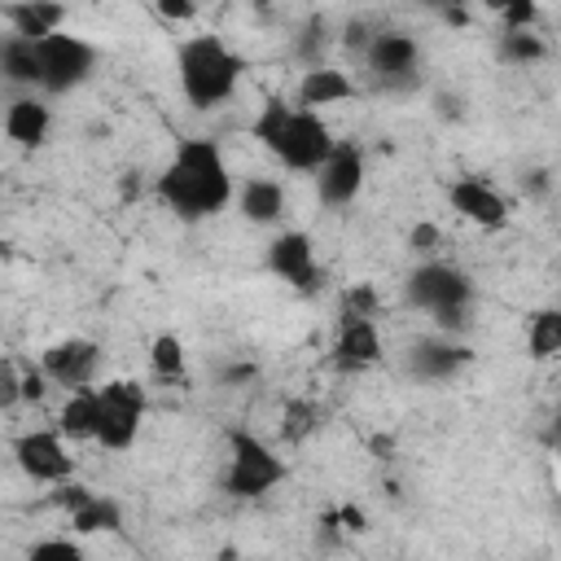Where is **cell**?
<instances>
[{
  "mask_svg": "<svg viewBox=\"0 0 561 561\" xmlns=\"http://www.w3.org/2000/svg\"><path fill=\"white\" fill-rule=\"evenodd\" d=\"M158 197L180 219H210L228 206L232 180L224 167V153L215 140H184L167 171L158 175Z\"/></svg>",
  "mask_w": 561,
  "mask_h": 561,
  "instance_id": "cell-1",
  "label": "cell"
},
{
  "mask_svg": "<svg viewBox=\"0 0 561 561\" xmlns=\"http://www.w3.org/2000/svg\"><path fill=\"white\" fill-rule=\"evenodd\" d=\"M175 70H180V92L188 96V105L193 110H210V105L232 96L245 61L219 35H193V39L180 44Z\"/></svg>",
  "mask_w": 561,
  "mask_h": 561,
  "instance_id": "cell-2",
  "label": "cell"
},
{
  "mask_svg": "<svg viewBox=\"0 0 561 561\" xmlns=\"http://www.w3.org/2000/svg\"><path fill=\"white\" fill-rule=\"evenodd\" d=\"M469 298H473V285L451 263H421L408 276V302L430 311L438 329H460L469 320Z\"/></svg>",
  "mask_w": 561,
  "mask_h": 561,
  "instance_id": "cell-3",
  "label": "cell"
},
{
  "mask_svg": "<svg viewBox=\"0 0 561 561\" xmlns=\"http://www.w3.org/2000/svg\"><path fill=\"white\" fill-rule=\"evenodd\" d=\"M228 447H232V465H228V473H224L228 495H237V500H259V495H267V491L285 478V460H280L263 438H254V434H245V430H232V434H228Z\"/></svg>",
  "mask_w": 561,
  "mask_h": 561,
  "instance_id": "cell-4",
  "label": "cell"
},
{
  "mask_svg": "<svg viewBox=\"0 0 561 561\" xmlns=\"http://www.w3.org/2000/svg\"><path fill=\"white\" fill-rule=\"evenodd\" d=\"M140 421H145V390L140 381H105L96 390V443L110 447V451H123L136 443L140 434Z\"/></svg>",
  "mask_w": 561,
  "mask_h": 561,
  "instance_id": "cell-5",
  "label": "cell"
},
{
  "mask_svg": "<svg viewBox=\"0 0 561 561\" xmlns=\"http://www.w3.org/2000/svg\"><path fill=\"white\" fill-rule=\"evenodd\" d=\"M96 66V53L88 39L79 35H66V31H53L39 39V88L48 92H70L79 88Z\"/></svg>",
  "mask_w": 561,
  "mask_h": 561,
  "instance_id": "cell-6",
  "label": "cell"
},
{
  "mask_svg": "<svg viewBox=\"0 0 561 561\" xmlns=\"http://www.w3.org/2000/svg\"><path fill=\"white\" fill-rule=\"evenodd\" d=\"M333 149V131L329 123L316 114V110H289L285 127H280V140H276V158L289 167V171H316Z\"/></svg>",
  "mask_w": 561,
  "mask_h": 561,
  "instance_id": "cell-7",
  "label": "cell"
},
{
  "mask_svg": "<svg viewBox=\"0 0 561 561\" xmlns=\"http://www.w3.org/2000/svg\"><path fill=\"white\" fill-rule=\"evenodd\" d=\"M364 61H368V70H373V79L381 88H412L416 83V66H421V48L403 31H381V35L368 39Z\"/></svg>",
  "mask_w": 561,
  "mask_h": 561,
  "instance_id": "cell-8",
  "label": "cell"
},
{
  "mask_svg": "<svg viewBox=\"0 0 561 561\" xmlns=\"http://www.w3.org/2000/svg\"><path fill=\"white\" fill-rule=\"evenodd\" d=\"M364 188V153L351 140H333L329 158L316 167V193L324 206H351Z\"/></svg>",
  "mask_w": 561,
  "mask_h": 561,
  "instance_id": "cell-9",
  "label": "cell"
},
{
  "mask_svg": "<svg viewBox=\"0 0 561 561\" xmlns=\"http://www.w3.org/2000/svg\"><path fill=\"white\" fill-rule=\"evenodd\" d=\"M13 460H18V469L31 478V482H61V478H70V469H75V460H70V451H66V443H61V430L53 434V430H31V434H22L18 443H13Z\"/></svg>",
  "mask_w": 561,
  "mask_h": 561,
  "instance_id": "cell-10",
  "label": "cell"
},
{
  "mask_svg": "<svg viewBox=\"0 0 561 561\" xmlns=\"http://www.w3.org/2000/svg\"><path fill=\"white\" fill-rule=\"evenodd\" d=\"M267 267L280 280H289L294 289H302V294L320 289V267H316V250H311V237L307 232H280L267 245Z\"/></svg>",
  "mask_w": 561,
  "mask_h": 561,
  "instance_id": "cell-11",
  "label": "cell"
},
{
  "mask_svg": "<svg viewBox=\"0 0 561 561\" xmlns=\"http://www.w3.org/2000/svg\"><path fill=\"white\" fill-rule=\"evenodd\" d=\"M96 364H101V351H96V342H88V337L53 342V346L44 351V359H39L44 377H48V381H57V386H66V390L88 386V381H92V373H96Z\"/></svg>",
  "mask_w": 561,
  "mask_h": 561,
  "instance_id": "cell-12",
  "label": "cell"
},
{
  "mask_svg": "<svg viewBox=\"0 0 561 561\" xmlns=\"http://www.w3.org/2000/svg\"><path fill=\"white\" fill-rule=\"evenodd\" d=\"M447 197H451V206H456L465 219H473V224H482V228H500V224L508 219V202H504L491 184H482V180H456V184L447 188Z\"/></svg>",
  "mask_w": 561,
  "mask_h": 561,
  "instance_id": "cell-13",
  "label": "cell"
},
{
  "mask_svg": "<svg viewBox=\"0 0 561 561\" xmlns=\"http://www.w3.org/2000/svg\"><path fill=\"white\" fill-rule=\"evenodd\" d=\"M381 359V337L373 320H342L337 324V342H333V364L337 368H368Z\"/></svg>",
  "mask_w": 561,
  "mask_h": 561,
  "instance_id": "cell-14",
  "label": "cell"
},
{
  "mask_svg": "<svg viewBox=\"0 0 561 561\" xmlns=\"http://www.w3.org/2000/svg\"><path fill=\"white\" fill-rule=\"evenodd\" d=\"M0 13L9 18L13 35H26V39H44V35L61 31L66 4H57V0H13V4H0Z\"/></svg>",
  "mask_w": 561,
  "mask_h": 561,
  "instance_id": "cell-15",
  "label": "cell"
},
{
  "mask_svg": "<svg viewBox=\"0 0 561 561\" xmlns=\"http://www.w3.org/2000/svg\"><path fill=\"white\" fill-rule=\"evenodd\" d=\"M460 364H469V351H465V346H456V342L425 337V342H416V346L408 351V368H412L416 377H430V381L451 377Z\"/></svg>",
  "mask_w": 561,
  "mask_h": 561,
  "instance_id": "cell-16",
  "label": "cell"
},
{
  "mask_svg": "<svg viewBox=\"0 0 561 561\" xmlns=\"http://www.w3.org/2000/svg\"><path fill=\"white\" fill-rule=\"evenodd\" d=\"M355 96V83L333 70V66H311L298 83V105L302 110H320V105H337V101H351Z\"/></svg>",
  "mask_w": 561,
  "mask_h": 561,
  "instance_id": "cell-17",
  "label": "cell"
},
{
  "mask_svg": "<svg viewBox=\"0 0 561 561\" xmlns=\"http://www.w3.org/2000/svg\"><path fill=\"white\" fill-rule=\"evenodd\" d=\"M48 123H53V118H48V105L35 101V96H18V101L4 110V131H9V140L22 145V149L44 145Z\"/></svg>",
  "mask_w": 561,
  "mask_h": 561,
  "instance_id": "cell-18",
  "label": "cell"
},
{
  "mask_svg": "<svg viewBox=\"0 0 561 561\" xmlns=\"http://www.w3.org/2000/svg\"><path fill=\"white\" fill-rule=\"evenodd\" d=\"M237 202H241V215H245L250 224H272V219H280V210H285V184L259 175V180H250V184L241 188Z\"/></svg>",
  "mask_w": 561,
  "mask_h": 561,
  "instance_id": "cell-19",
  "label": "cell"
},
{
  "mask_svg": "<svg viewBox=\"0 0 561 561\" xmlns=\"http://www.w3.org/2000/svg\"><path fill=\"white\" fill-rule=\"evenodd\" d=\"M57 430L66 438H96V390L75 386L70 399L61 403V412H57Z\"/></svg>",
  "mask_w": 561,
  "mask_h": 561,
  "instance_id": "cell-20",
  "label": "cell"
},
{
  "mask_svg": "<svg viewBox=\"0 0 561 561\" xmlns=\"http://www.w3.org/2000/svg\"><path fill=\"white\" fill-rule=\"evenodd\" d=\"M0 75L13 83H39V39L9 35L0 44Z\"/></svg>",
  "mask_w": 561,
  "mask_h": 561,
  "instance_id": "cell-21",
  "label": "cell"
},
{
  "mask_svg": "<svg viewBox=\"0 0 561 561\" xmlns=\"http://www.w3.org/2000/svg\"><path fill=\"white\" fill-rule=\"evenodd\" d=\"M70 526H75L79 535H101V530H118V526H123V508H118L114 500H105V495H92L88 504H79V508L70 513Z\"/></svg>",
  "mask_w": 561,
  "mask_h": 561,
  "instance_id": "cell-22",
  "label": "cell"
},
{
  "mask_svg": "<svg viewBox=\"0 0 561 561\" xmlns=\"http://www.w3.org/2000/svg\"><path fill=\"white\" fill-rule=\"evenodd\" d=\"M526 346L535 359H552L561 351V316L557 311H535L526 329Z\"/></svg>",
  "mask_w": 561,
  "mask_h": 561,
  "instance_id": "cell-23",
  "label": "cell"
},
{
  "mask_svg": "<svg viewBox=\"0 0 561 561\" xmlns=\"http://www.w3.org/2000/svg\"><path fill=\"white\" fill-rule=\"evenodd\" d=\"M149 364H153V373H158L162 381L184 377V342H180L175 333H158L153 346H149Z\"/></svg>",
  "mask_w": 561,
  "mask_h": 561,
  "instance_id": "cell-24",
  "label": "cell"
},
{
  "mask_svg": "<svg viewBox=\"0 0 561 561\" xmlns=\"http://www.w3.org/2000/svg\"><path fill=\"white\" fill-rule=\"evenodd\" d=\"M289 110L294 105H285L280 96H272V101H263V110H259V118L250 123V136L272 153L276 149V140H280V127H285V118H289Z\"/></svg>",
  "mask_w": 561,
  "mask_h": 561,
  "instance_id": "cell-25",
  "label": "cell"
},
{
  "mask_svg": "<svg viewBox=\"0 0 561 561\" xmlns=\"http://www.w3.org/2000/svg\"><path fill=\"white\" fill-rule=\"evenodd\" d=\"M548 48H543V39L535 35V26H526V31H504V39H500V57L504 61H517V66H526V61H539Z\"/></svg>",
  "mask_w": 561,
  "mask_h": 561,
  "instance_id": "cell-26",
  "label": "cell"
},
{
  "mask_svg": "<svg viewBox=\"0 0 561 561\" xmlns=\"http://www.w3.org/2000/svg\"><path fill=\"white\" fill-rule=\"evenodd\" d=\"M316 421H320L316 403L289 399V403H285V416H280V438H285V443H302V438L316 430Z\"/></svg>",
  "mask_w": 561,
  "mask_h": 561,
  "instance_id": "cell-27",
  "label": "cell"
},
{
  "mask_svg": "<svg viewBox=\"0 0 561 561\" xmlns=\"http://www.w3.org/2000/svg\"><path fill=\"white\" fill-rule=\"evenodd\" d=\"M377 311H381V302H377V294L368 285H351L342 294V320H373Z\"/></svg>",
  "mask_w": 561,
  "mask_h": 561,
  "instance_id": "cell-28",
  "label": "cell"
},
{
  "mask_svg": "<svg viewBox=\"0 0 561 561\" xmlns=\"http://www.w3.org/2000/svg\"><path fill=\"white\" fill-rule=\"evenodd\" d=\"M500 22H504V31H526L539 22V4L535 0H504Z\"/></svg>",
  "mask_w": 561,
  "mask_h": 561,
  "instance_id": "cell-29",
  "label": "cell"
},
{
  "mask_svg": "<svg viewBox=\"0 0 561 561\" xmlns=\"http://www.w3.org/2000/svg\"><path fill=\"white\" fill-rule=\"evenodd\" d=\"M13 403H22V373L13 359L0 355V412H9Z\"/></svg>",
  "mask_w": 561,
  "mask_h": 561,
  "instance_id": "cell-30",
  "label": "cell"
},
{
  "mask_svg": "<svg viewBox=\"0 0 561 561\" xmlns=\"http://www.w3.org/2000/svg\"><path fill=\"white\" fill-rule=\"evenodd\" d=\"M324 48V18H311L307 26H302V35H298V53H302V61H311L316 66V53Z\"/></svg>",
  "mask_w": 561,
  "mask_h": 561,
  "instance_id": "cell-31",
  "label": "cell"
},
{
  "mask_svg": "<svg viewBox=\"0 0 561 561\" xmlns=\"http://www.w3.org/2000/svg\"><path fill=\"white\" fill-rule=\"evenodd\" d=\"M92 500V491L88 486H79V482H70V478H61L57 482V491H53V504H61L66 513H75L79 504H88Z\"/></svg>",
  "mask_w": 561,
  "mask_h": 561,
  "instance_id": "cell-32",
  "label": "cell"
},
{
  "mask_svg": "<svg viewBox=\"0 0 561 561\" xmlns=\"http://www.w3.org/2000/svg\"><path fill=\"white\" fill-rule=\"evenodd\" d=\"M31 557H35V561H44V557L79 561V543H70V539H44V543H31Z\"/></svg>",
  "mask_w": 561,
  "mask_h": 561,
  "instance_id": "cell-33",
  "label": "cell"
},
{
  "mask_svg": "<svg viewBox=\"0 0 561 561\" xmlns=\"http://www.w3.org/2000/svg\"><path fill=\"white\" fill-rule=\"evenodd\" d=\"M438 241H443L438 224H416V228L408 232V245H412L416 254H430V250H438Z\"/></svg>",
  "mask_w": 561,
  "mask_h": 561,
  "instance_id": "cell-34",
  "label": "cell"
},
{
  "mask_svg": "<svg viewBox=\"0 0 561 561\" xmlns=\"http://www.w3.org/2000/svg\"><path fill=\"white\" fill-rule=\"evenodd\" d=\"M48 394V377H44V368H26L22 373V399L26 403H39Z\"/></svg>",
  "mask_w": 561,
  "mask_h": 561,
  "instance_id": "cell-35",
  "label": "cell"
},
{
  "mask_svg": "<svg viewBox=\"0 0 561 561\" xmlns=\"http://www.w3.org/2000/svg\"><path fill=\"white\" fill-rule=\"evenodd\" d=\"M368 39H373V26H368V22H346L342 44H346L351 53H364V48H368Z\"/></svg>",
  "mask_w": 561,
  "mask_h": 561,
  "instance_id": "cell-36",
  "label": "cell"
},
{
  "mask_svg": "<svg viewBox=\"0 0 561 561\" xmlns=\"http://www.w3.org/2000/svg\"><path fill=\"white\" fill-rule=\"evenodd\" d=\"M153 4H158V13L171 18V22H188V18L197 13V0H153Z\"/></svg>",
  "mask_w": 561,
  "mask_h": 561,
  "instance_id": "cell-37",
  "label": "cell"
},
{
  "mask_svg": "<svg viewBox=\"0 0 561 561\" xmlns=\"http://www.w3.org/2000/svg\"><path fill=\"white\" fill-rule=\"evenodd\" d=\"M337 522H342V530H351V535L368 530V517H364L359 504H342V508H337Z\"/></svg>",
  "mask_w": 561,
  "mask_h": 561,
  "instance_id": "cell-38",
  "label": "cell"
},
{
  "mask_svg": "<svg viewBox=\"0 0 561 561\" xmlns=\"http://www.w3.org/2000/svg\"><path fill=\"white\" fill-rule=\"evenodd\" d=\"M254 377V364H232V368H224V386H241V381H250Z\"/></svg>",
  "mask_w": 561,
  "mask_h": 561,
  "instance_id": "cell-39",
  "label": "cell"
},
{
  "mask_svg": "<svg viewBox=\"0 0 561 561\" xmlns=\"http://www.w3.org/2000/svg\"><path fill=\"white\" fill-rule=\"evenodd\" d=\"M438 13H443V22H451V26H465V22H469V13H465L460 4H447V9H438Z\"/></svg>",
  "mask_w": 561,
  "mask_h": 561,
  "instance_id": "cell-40",
  "label": "cell"
},
{
  "mask_svg": "<svg viewBox=\"0 0 561 561\" xmlns=\"http://www.w3.org/2000/svg\"><path fill=\"white\" fill-rule=\"evenodd\" d=\"M390 447H394V443H390V438H373V451H377V456H381V460H386V456H390Z\"/></svg>",
  "mask_w": 561,
  "mask_h": 561,
  "instance_id": "cell-41",
  "label": "cell"
},
{
  "mask_svg": "<svg viewBox=\"0 0 561 561\" xmlns=\"http://www.w3.org/2000/svg\"><path fill=\"white\" fill-rule=\"evenodd\" d=\"M421 4H430V9H447V4H460V0H421Z\"/></svg>",
  "mask_w": 561,
  "mask_h": 561,
  "instance_id": "cell-42",
  "label": "cell"
},
{
  "mask_svg": "<svg viewBox=\"0 0 561 561\" xmlns=\"http://www.w3.org/2000/svg\"><path fill=\"white\" fill-rule=\"evenodd\" d=\"M482 4H486L491 13H500V9H504V0H482Z\"/></svg>",
  "mask_w": 561,
  "mask_h": 561,
  "instance_id": "cell-43",
  "label": "cell"
}]
</instances>
